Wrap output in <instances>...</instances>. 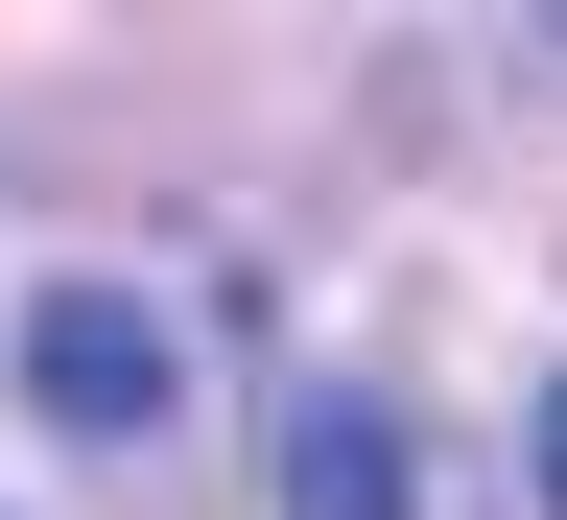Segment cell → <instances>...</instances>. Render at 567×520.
<instances>
[{
	"instance_id": "6da1fadb",
	"label": "cell",
	"mask_w": 567,
	"mask_h": 520,
	"mask_svg": "<svg viewBox=\"0 0 567 520\" xmlns=\"http://www.w3.org/2000/svg\"><path fill=\"white\" fill-rule=\"evenodd\" d=\"M24 402L71 450H142L166 426V308H118V284H24Z\"/></svg>"
},
{
	"instance_id": "7a4b0ae2",
	"label": "cell",
	"mask_w": 567,
	"mask_h": 520,
	"mask_svg": "<svg viewBox=\"0 0 567 520\" xmlns=\"http://www.w3.org/2000/svg\"><path fill=\"white\" fill-rule=\"evenodd\" d=\"M284 520H425V426L379 379H308L284 402Z\"/></svg>"
},
{
	"instance_id": "3957f363",
	"label": "cell",
	"mask_w": 567,
	"mask_h": 520,
	"mask_svg": "<svg viewBox=\"0 0 567 520\" xmlns=\"http://www.w3.org/2000/svg\"><path fill=\"white\" fill-rule=\"evenodd\" d=\"M520 473H544V520H567V379H544V426H520Z\"/></svg>"
}]
</instances>
